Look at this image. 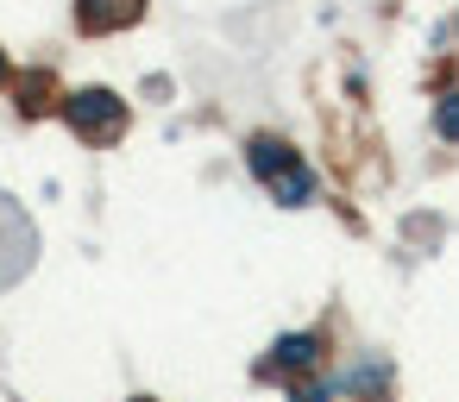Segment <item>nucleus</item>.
<instances>
[{
  "mask_svg": "<svg viewBox=\"0 0 459 402\" xmlns=\"http://www.w3.org/2000/svg\"><path fill=\"white\" fill-rule=\"evenodd\" d=\"M434 133H440L446 145H459V89L440 95V107H434Z\"/></svg>",
  "mask_w": 459,
  "mask_h": 402,
  "instance_id": "nucleus-6",
  "label": "nucleus"
},
{
  "mask_svg": "<svg viewBox=\"0 0 459 402\" xmlns=\"http://www.w3.org/2000/svg\"><path fill=\"white\" fill-rule=\"evenodd\" d=\"M51 95H57V82H51L45 70H26V76H20V107H26V114H45Z\"/></svg>",
  "mask_w": 459,
  "mask_h": 402,
  "instance_id": "nucleus-5",
  "label": "nucleus"
},
{
  "mask_svg": "<svg viewBox=\"0 0 459 402\" xmlns=\"http://www.w3.org/2000/svg\"><path fill=\"white\" fill-rule=\"evenodd\" d=\"M0 82H7V51H0Z\"/></svg>",
  "mask_w": 459,
  "mask_h": 402,
  "instance_id": "nucleus-8",
  "label": "nucleus"
},
{
  "mask_svg": "<svg viewBox=\"0 0 459 402\" xmlns=\"http://www.w3.org/2000/svg\"><path fill=\"white\" fill-rule=\"evenodd\" d=\"M246 164H252V176H258V183H271V195H277L283 208L315 201V176H308V164H302V158H296L283 139L258 133V139L246 145Z\"/></svg>",
  "mask_w": 459,
  "mask_h": 402,
  "instance_id": "nucleus-1",
  "label": "nucleus"
},
{
  "mask_svg": "<svg viewBox=\"0 0 459 402\" xmlns=\"http://www.w3.org/2000/svg\"><path fill=\"white\" fill-rule=\"evenodd\" d=\"M145 20V0H76V26L95 38V32H126Z\"/></svg>",
  "mask_w": 459,
  "mask_h": 402,
  "instance_id": "nucleus-3",
  "label": "nucleus"
},
{
  "mask_svg": "<svg viewBox=\"0 0 459 402\" xmlns=\"http://www.w3.org/2000/svg\"><path fill=\"white\" fill-rule=\"evenodd\" d=\"M64 120H70V133H76L82 145H114V139H126V101H120L114 89H82V95H70V101H64Z\"/></svg>",
  "mask_w": 459,
  "mask_h": 402,
  "instance_id": "nucleus-2",
  "label": "nucleus"
},
{
  "mask_svg": "<svg viewBox=\"0 0 459 402\" xmlns=\"http://www.w3.org/2000/svg\"><path fill=\"white\" fill-rule=\"evenodd\" d=\"M321 358V339L315 333H283L277 346H271V364H264V377H277V371H308Z\"/></svg>",
  "mask_w": 459,
  "mask_h": 402,
  "instance_id": "nucleus-4",
  "label": "nucleus"
},
{
  "mask_svg": "<svg viewBox=\"0 0 459 402\" xmlns=\"http://www.w3.org/2000/svg\"><path fill=\"white\" fill-rule=\"evenodd\" d=\"M296 402H327V396H321V389H302V396H296Z\"/></svg>",
  "mask_w": 459,
  "mask_h": 402,
  "instance_id": "nucleus-7",
  "label": "nucleus"
}]
</instances>
